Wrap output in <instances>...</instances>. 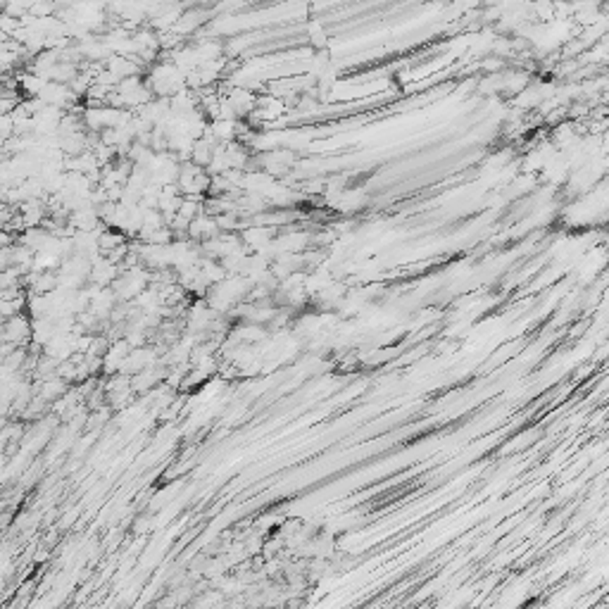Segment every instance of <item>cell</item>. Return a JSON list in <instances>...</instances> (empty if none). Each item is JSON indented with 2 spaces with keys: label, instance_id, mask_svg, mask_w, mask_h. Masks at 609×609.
<instances>
[{
  "label": "cell",
  "instance_id": "cell-1",
  "mask_svg": "<svg viewBox=\"0 0 609 609\" xmlns=\"http://www.w3.org/2000/svg\"><path fill=\"white\" fill-rule=\"evenodd\" d=\"M0 343H13V345H29L31 343V322L22 315H13L3 322V338Z\"/></svg>",
  "mask_w": 609,
  "mask_h": 609
},
{
  "label": "cell",
  "instance_id": "cell-2",
  "mask_svg": "<svg viewBox=\"0 0 609 609\" xmlns=\"http://www.w3.org/2000/svg\"><path fill=\"white\" fill-rule=\"evenodd\" d=\"M0 541H3V536H0Z\"/></svg>",
  "mask_w": 609,
  "mask_h": 609
}]
</instances>
